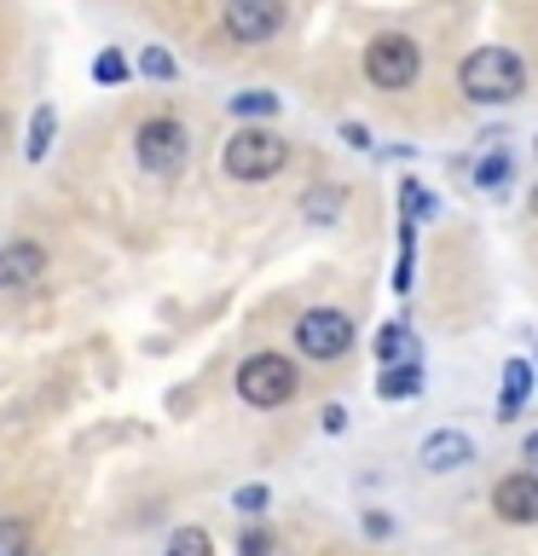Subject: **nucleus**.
I'll return each mask as SVG.
<instances>
[{
    "instance_id": "nucleus-1",
    "label": "nucleus",
    "mask_w": 538,
    "mask_h": 556,
    "mask_svg": "<svg viewBox=\"0 0 538 556\" xmlns=\"http://www.w3.org/2000/svg\"><path fill=\"white\" fill-rule=\"evenodd\" d=\"M458 87L475 104H510V99L527 93V64H521L510 47H475L458 64Z\"/></svg>"
},
{
    "instance_id": "nucleus-2",
    "label": "nucleus",
    "mask_w": 538,
    "mask_h": 556,
    "mask_svg": "<svg viewBox=\"0 0 538 556\" xmlns=\"http://www.w3.org/2000/svg\"><path fill=\"white\" fill-rule=\"evenodd\" d=\"M284 163H290V139L272 134V128H238L220 151V168L243 186H260V180H272V174H284Z\"/></svg>"
},
{
    "instance_id": "nucleus-3",
    "label": "nucleus",
    "mask_w": 538,
    "mask_h": 556,
    "mask_svg": "<svg viewBox=\"0 0 538 556\" xmlns=\"http://www.w3.org/2000/svg\"><path fill=\"white\" fill-rule=\"evenodd\" d=\"M417 70H423V47L411 35H376L364 47V81L382 87V93H406L417 81Z\"/></svg>"
},
{
    "instance_id": "nucleus-4",
    "label": "nucleus",
    "mask_w": 538,
    "mask_h": 556,
    "mask_svg": "<svg viewBox=\"0 0 538 556\" xmlns=\"http://www.w3.org/2000/svg\"><path fill=\"white\" fill-rule=\"evenodd\" d=\"M238 394H243V406H255V412L284 406L295 394V365L284 354H249L238 365Z\"/></svg>"
},
{
    "instance_id": "nucleus-5",
    "label": "nucleus",
    "mask_w": 538,
    "mask_h": 556,
    "mask_svg": "<svg viewBox=\"0 0 538 556\" xmlns=\"http://www.w3.org/2000/svg\"><path fill=\"white\" fill-rule=\"evenodd\" d=\"M133 151H139V168H145V174H156V180H174V174L185 168L191 139H185V128H180L174 116H151V122H139Z\"/></svg>"
},
{
    "instance_id": "nucleus-6",
    "label": "nucleus",
    "mask_w": 538,
    "mask_h": 556,
    "mask_svg": "<svg viewBox=\"0 0 538 556\" xmlns=\"http://www.w3.org/2000/svg\"><path fill=\"white\" fill-rule=\"evenodd\" d=\"M295 348H302L307 359H342L347 348H354V319H347L342 307H307L302 319H295Z\"/></svg>"
},
{
    "instance_id": "nucleus-7",
    "label": "nucleus",
    "mask_w": 538,
    "mask_h": 556,
    "mask_svg": "<svg viewBox=\"0 0 538 556\" xmlns=\"http://www.w3.org/2000/svg\"><path fill=\"white\" fill-rule=\"evenodd\" d=\"M220 29L232 35L238 47H267L278 29H284V0H226Z\"/></svg>"
},
{
    "instance_id": "nucleus-8",
    "label": "nucleus",
    "mask_w": 538,
    "mask_h": 556,
    "mask_svg": "<svg viewBox=\"0 0 538 556\" xmlns=\"http://www.w3.org/2000/svg\"><path fill=\"white\" fill-rule=\"evenodd\" d=\"M492 510L510 521V528H533L538 521V476L533 469H515L492 486Z\"/></svg>"
},
{
    "instance_id": "nucleus-9",
    "label": "nucleus",
    "mask_w": 538,
    "mask_h": 556,
    "mask_svg": "<svg viewBox=\"0 0 538 556\" xmlns=\"http://www.w3.org/2000/svg\"><path fill=\"white\" fill-rule=\"evenodd\" d=\"M41 273H47V250H41V243L17 238V243H7V250H0V290H24V285H35Z\"/></svg>"
},
{
    "instance_id": "nucleus-10",
    "label": "nucleus",
    "mask_w": 538,
    "mask_h": 556,
    "mask_svg": "<svg viewBox=\"0 0 538 556\" xmlns=\"http://www.w3.org/2000/svg\"><path fill=\"white\" fill-rule=\"evenodd\" d=\"M469 458H475V446H469L463 429H434L423 441V469H434V476H446V469H463Z\"/></svg>"
},
{
    "instance_id": "nucleus-11",
    "label": "nucleus",
    "mask_w": 538,
    "mask_h": 556,
    "mask_svg": "<svg viewBox=\"0 0 538 556\" xmlns=\"http://www.w3.org/2000/svg\"><path fill=\"white\" fill-rule=\"evenodd\" d=\"M342 203H347V186L324 180L319 191H307V198H302V215H307V226H330L342 215Z\"/></svg>"
},
{
    "instance_id": "nucleus-12",
    "label": "nucleus",
    "mask_w": 538,
    "mask_h": 556,
    "mask_svg": "<svg viewBox=\"0 0 538 556\" xmlns=\"http://www.w3.org/2000/svg\"><path fill=\"white\" fill-rule=\"evenodd\" d=\"M533 389V365L527 359H510L503 365V400H498V417H515L521 412V400H527Z\"/></svg>"
},
{
    "instance_id": "nucleus-13",
    "label": "nucleus",
    "mask_w": 538,
    "mask_h": 556,
    "mask_svg": "<svg viewBox=\"0 0 538 556\" xmlns=\"http://www.w3.org/2000/svg\"><path fill=\"white\" fill-rule=\"evenodd\" d=\"M52 128H59V111H52V104H35V122H29V139H24L29 163H41V156L52 151Z\"/></svg>"
},
{
    "instance_id": "nucleus-14",
    "label": "nucleus",
    "mask_w": 538,
    "mask_h": 556,
    "mask_svg": "<svg viewBox=\"0 0 538 556\" xmlns=\"http://www.w3.org/2000/svg\"><path fill=\"white\" fill-rule=\"evenodd\" d=\"M163 556H215V539H208L203 528H174Z\"/></svg>"
},
{
    "instance_id": "nucleus-15",
    "label": "nucleus",
    "mask_w": 538,
    "mask_h": 556,
    "mask_svg": "<svg viewBox=\"0 0 538 556\" xmlns=\"http://www.w3.org/2000/svg\"><path fill=\"white\" fill-rule=\"evenodd\" d=\"M0 556H29V521L0 516Z\"/></svg>"
},
{
    "instance_id": "nucleus-16",
    "label": "nucleus",
    "mask_w": 538,
    "mask_h": 556,
    "mask_svg": "<svg viewBox=\"0 0 538 556\" xmlns=\"http://www.w3.org/2000/svg\"><path fill=\"white\" fill-rule=\"evenodd\" d=\"M503 180H510V151H492V156H481V168H475V186H481V191H498Z\"/></svg>"
},
{
    "instance_id": "nucleus-17",
    "label": "nucleus",
    "mask_w": 538,
    "mask_h": 556,
    "mask_svg": "<svg viewBox=\"0 0 538 556\" xmlns=\"http://www.w3.org/2000/svg\"><path fill=\"white\" fill-rule=\"evenodd\" d=\"M417 365H388V377H382V400H406V394H417Z\"/></svg>"
},
{
    "instance_id": "nucleus-18",
    "label": "nucleus",
    "mask_w": 538,
    "mask_h": 556,
    "mask_svg": "<svg viewBox=\"0 0 538 556\" xmlns=\"http://www.w3.org/2000/svg\"><path fill=\"white\" fill-rule=\"evenodd\" d=\"M93 81H104V87L128 81V59H121V52H99V59H93Z\"/></svg>"
},
{
    "instance_id": "nucleus-19",
    "label": "nucleus",
    "mask_w": 538,
    "mask_h": 556,
    "mask_svg": "<svg viewBox=\"0 0 538 556\" xmlns=\"http://www.w3.org/2000/svg\"><path fill=\"white\" fill-rule=\"evenodd\" d=\"M232 504H238V510L243 516H267V504H272V493H267V486H238V493H232Z\"/></svg>"
},
{
    "instance_id": "nucleus-20",
    "label": "nucleus",
    "mask_w": 538,
    "mask_h": 556,
    "mask_svg": "<svg viewBox=\"0 0 538 556\" xmlns=\"http://www.w3.org/2000/svg\"><path fill=\"white\" fill-rule=\"evenodd\" d=\"M139 70H145L151 81H174V52H163V47H145V59H139Z\"/></svg>"
},
{
    "instance_id": "nucleus-21",
    "label": "nucleus",
    "mask_w": 538,
    "mask_h": 556,
    "mask_svg": "<svg viewBox=\"0 0 538 556\" xmlns=\"http://www.w3.org/2000/svg\"><path fill=\"white\" fill-rule=\"evenodd\" d=\"M232 111H238V116H272V111H278V93H238Z\"/></svg>"
},
{
    "instance_id": "nucleus-22",
    "label": "nucleus",
    "mask_w": 538,
    "mask_h": 556,
    "mask_svg": "<svg viewBox=\"0 0 538 556\" xmlns=\"http://www.w3.org/2000/svg\"><path fill=\"white\" fill-rule=\"evenodd\" d=\"M278 545H272V533L267 528H249V533H243V556H272Z\"/></svg>"
},
{
    "instance_id": "nucleus-23",
    "label": "nucleus",
    "mask_w": 538,
    "mask_h": 556,
    "mask_svg": "<svg viewBox=\"0 0 538 556\" xmlns=\"http://www.w3.org/2000/svg\"><path fill=\"white\" fill-rule=\"evenodd\" d=\"M364 533H371V539H388L394 521H388V516H364Z\"/></svg>"
},
{
    "instance_id": "nucleus-24",
    "label": "nucleus",
    "mask_w": 538,
    "mask_h": 556,
    "mask_svg": "<svg viewBox=\"0 0 538 556\" xmlns=\"http://www.w3.org/2000/svg\"><path fill=\"white\" fill-rule=\"evenodd\" d=\"M406 208H411V215H428L434 203H428V198H423V191H417V186H406Z\"/></svg>"
},
{
    "instance_id": "nucleus-25",
    "label": "nucleus",
    "mask_w": 538,
    "mask_h": 556,
    "mask_svg": "<svg viewBox=\"0 0 538 556\" xmlns=\"http://www.w3.org/2000/svg\"><path fill=\"white\" fill-rule=\"evenodd\" d=\"M342 424H347V412H342V406H324V429H330V434H336Z\"/></svg>"
},
{
    "instance_id": "nucleus-26",
    "label": "nucleus",
    "mask_w": 538,
    "mask_h": 556,
    "mask_svg": "<svg viewBox=\"0 0 538 556\" xmlns=\"http://www.w3.org/2000/svg\"><path fill=\"white\" fill-rule=\"evenodd\" d=\"M527 464H533V476H538V429L527 434Z\"/></svg>"
},
{
    "instance_id": "nucleus-27",
    "label": "nucleus",
    "mask_w": 538,
    "mask_h": 556,
    "mask_svg": "<svg viewBox=\"0 0 538 556\" xmlns=\"http://www.w3.org/2000/svg\"><path fill=\"white\" fill-rule=\"evenodd\" d=\"M0 151H7V116H0Z\"/></svg>"
},
{
    "instance_id": "nucleus-28",
    "label": "nucleus",
    "mask_w": 538,
    "mask_h": 556,
    "mask_svg": "<svg viewBox=\"0 0 538 556\" xmlns=\"http://www.w3.org/2000/svg\"><path fill=\"white\" fill-rule=\"evenodd\" d=\"M533 215H538V191H533Z\"/></svg>"
}]
</instances>
